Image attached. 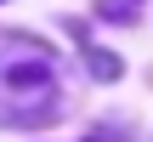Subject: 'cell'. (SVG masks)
<instances>
[{
	"label": "cell",
	"mask_w": 153,
	"mask_h": 142,
	"mask_svg": "<svg viewBox=\"0 0 153 142\" xmlns=\"http://www.w3.org/2000/svg\"><path fill=\"white\" fill-rule=\"evenodd\" d=\"M62 108V74L51 46L0 34V125H45Z\"/></svg>",
	"instance_id": "6da1fadb"
}]
</instances>
